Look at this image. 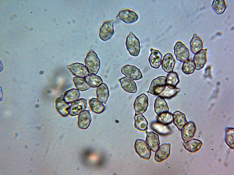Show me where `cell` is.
<instances>
[{
    "instance_id": "cell-4",
    "label": "cell",
    "mask_w": 234,
    "mask_h": 175,
    "mask_svg": "<svg viewBox=\"0 0 234 175\" xmlns=\"http://www.w3.org/2000/svg\"><path fill=\"white\" fill-rule=\"evenodd\" d=\"M114 21L113 20H107L104 22L99 29V35L100 38L103 41L110 39L114 33Z\"/></svg>"
},
{
    "instance_id": "cell-20",
    "label": "cell",
    "mask_w": 234,
    "mask_h": 175,
    "mask_svg": "<svg viewBox=\"0 0 234 175\" xmlns=\"http://www.w3.org/2000/svg\"><path fill=\"white\" fill-rule=\"evenodd\" d=\"M96 94L97 99L106 104L109 96V91L107 85L103 83L97 87Z\"/></svg>"
},
{
    "instance_id": "cell-17",
    "label": "cell",
    "mask_w": 234,
    "mask_h": 175,
    "mask_svg": "<svg viewBox=\"0 0 234 175\" xmlns=\"http://www.w3.org/2000/svg\"><path fill=\"white\" fill-rule=\"evenodd\" d=\"M145 142L150 149L156 151L159 146L160 141L158 135L153 132H146Z\"/></svg>"
},
{
    "instance_id": "cell-35",
    "label": "cell",
    "mask_w": 234,
    "mask_h": 175,
    "mask_svg": "<svg viewBox=\"0 0 234 175\" xmlns=\"http://www.w3.org/2000/svg\"><path fill=\"white\" fill-rule=\"evenodd\" d=\"M173 121V114L168 112L162 113L157 117V121L165 125L170 124Z\"/></svg>"
},
{
    "instance_id": "cell-30",
    "label": "cell",
    "mask_w": 234,
    "mask_h": 175,
    "mask_svg": "<svg viewBox=\"0 0 234 175\" xmlns=\"http://www.w3.org/2000/svg\"><path fill=\"white\" fill-rule=\"evenodd\" d=\"M72 80L75 86L80 91H86L90 88L84 77L75 76Z\"/></svg>"
},
{
    "instance_id": "cell-32",
    "label": "cell",
    "mask_w": 234,
    "mask_h": 175,
    "mask_svg": "<svg viewBox=\"0 0 234 175\" xmlns=\"http://www.w3.org/2000/svg\"><path fill=\"white\" fill-rule=\"evenodd\" d=\"M211 7L216 14L221 15L225 11L227 6L225 0H214L212 3Z\"/></svg>"
},
{
    "instance_id": "cell-36",
    "label": "cell",
    "mask_w": 234,
    "mask_h": 175,
    "mask_svg": "<svg viewBox=\"0 0 234 175\" xmlns=\"http://www.w3.org/2000/svg\"><path fill=\"white\" fill-rule=\"evenodd\" d=\"M194 64L191 60H188L183 63L181 67L182 71L185 74L187 75L191 74L195 70Z\"/></svg>"
},
{
    "instance_id": "cell-10",
    "label": "cell",
    "mask_w": 234,
    "mask_h": 175,
    "mask_svg": "<svg viewBox=\"0 0 234 175\" xmlns=\"http://www.w3.org/2000/svg\"><path fill=\"white\" fill-rule=\"evenodd\" d=\"M86 100L81 98L73 102L70 106L69 114L71 116H75L84 111L87 106Z\"/></svg>"
},
{
    "instance_id": "cell-19",
    "label": "cell",
    "mask_w": 234,
    "mask_h": 175,
    "mask_svg": "<svg viewBox=\"0 0 234 175\" xmlns=\"http://www.w3.org/2000/svg\"><path fill=\"white\" fill-rule=\"evenodd\" d=\"M119 81L122 88L125 92L130 93H135L137 92L136 84L132 79L123 77Z\"/></svg>"
},
{
    "instance_id": "cell-23",
    "label": "cell",
    "mask_w": 234,
    "mask_h": 175,
    "mask_svg": "<svg viewBox=\"0 0 234 175\" xmlns=\"http://www.w3.org/2000/svg\"><path fill=\"white\" fill-rule=\"evenodd\" d=\"M173 116L174 124L181 130L188 123L185 115L179 111H176L173 113Z\"/></svg>"
},
{
    "instance_id": "cell-16",
    "label": "cell",
    "mask_w": 234,
    "mask_h": 175,
    "mask_svg": "<svg viewBox=\"0 0 234 175\" xmlns=\"http://www.w3.org/2000/svg\"><path fill=\"white\" fill-rule=\"evenodd\" d=\"M176 63V61L172 54L170 53L166 54L163 57L161 62L162 69L165 72L170 73L173 72Z\"/></svg>"
},
{
    "instance_id": "cell-3",
    "label": "cell",
    "mask_w": 234,
    "mask_h": 175,
    "mask_svg": "<svg viewBox=\"0 0 234 175\" xmlns=\"http://www.w3.org/2000/svg\"><path fill=\"white\" fill-rule=\"evenodd\" d=\"M166 78L161 76L153 79L147 93L154 95H158L164 89L167 85Z\"/></svg>"
},
{
    "instance_id": "cell-5",
    "label": "cell",
    "mask_w": 234,
    "mask_h": 175,
    "mask_svg": "<svg viewBox=\"0 0 234 175\" xmlns=\"http://www.w3.org/2000/svg\"><path fill=\"white\" fill-rule=\"evenodd\" d=\"M174 53L176 59L181 62L189 59L190 52L188 49L180 41H177L174 47Z\"/></svg>"
},
{
    "instance_id": "cell-24",
    "label": "cell",
    "mask_w": 234,
    "mask_h": 175,
    "mask_svg": "<svg viewBox=\"0 0 234 175\" xmlns=\"http://www.w3.org/2000/svg\"><path fill=\"white\" fill-rule=\"evenodd\" d=\"M186 149L192 153L199 151L203 145L202 142L200 140L196 139H191L183 144Z\"/></svg>"
},
{
    "instance_id": "cell-6",
    "label": "cell",
    "mask_w": 234,
    "mask_h": 175,
    "mask_svg": "<svg viewBox=\"0 0 234 175\" xmlns=\"http://www.w3.org/2000/svg\"><path fill=\"white\" fill-rule=\"evenodd\" d=\"M148 100L147 96L144 93L136 97L133 104L135 115L142 114L147 111L148 106Z\"/></svg>"
},
{
    "instance_id": "cell-13",
    "label": "cell",
    "mask_w": 234,
    "mask_h": 175,
    "mask_svg": "<svg viewBox=\"0 0 234 175\" xmlns=\"http://www.w3.org/2000/svg\"><path fill=\"white\" fill-rule=\"evenodd\" d=\"M207 48L202 49L194 56L193 61L196 70H198L202 69L207 63Z\"/></svg>"
},
{
    "instance_id": "cell-28",
    "label": "cell",
    "mask_w": 234,
    "mask_h": 175,
    "mask_svg": "<svg viewBox=\"0 0 234 175\" xmlns=\"http://www.w3.org/2000/svg\"><path fill=\"white\" fill-rule=\"evenodd\" d=\"M80 94L78 89L73 88L66 91L63 97L65 102L69 104L78 100Z\"/></svg>"
},
{
    "instance_id": "cell-9",
    "label": "cell",
    "mask_w": 234,
    "mask_h": 175,
    "mask_svg": "<svg viewBox=\"0 0 234 175\" xmlns=\"http://www.w3.org/2000/svg\"><path fill=\"white\" fill-rule=\"evenodd\" d=\"M121 71L126 77L135 80H139L142 76L140 70L133 65L126 64L122 67Z\"/></svg>"
},
{
    "instance_id": "cell-27",
    "label": "cell",
    "mask_w": 234,
    "mask_h": 175,
    "mask_svg": "<svg viewBox=\"0 0 234 175\" xmlns=\"http://www.w3.org/2000/svg\"><path fill=\"white\" fill-rule=\"evenodd\" d=\"M103 103L96 98H92L88 101V104L91 111L97 114H100L105 109Z\"/></svg>"
},
{
    "instance_id": "cell-25",
    "label": "cell",
    "mask_w": 234,
    "mask_h": 175,
    "mask_svg": "<svg viewBox=\"0 0 234 175\" xmlns=\"http://www.w3.org/2000/svg\"><path fill=\"white\" fill-rule=\"evenodd\" d=\"M190 46L191 51L195 54L202 49L203 42L200 37L195 34L190 42Z\"/></svg>"
},
{
    "instance_id": "cell-8",
    "label": "cell",
    "mask_w": 234,
    "mask_h": 175,
    "mask_svg": "<svg viewBox=\"0 0 234 175\" xmlns=\"http://www.w3.org/2000/svg\"><path fill=\"white\" fill-rule=\"evenodd\" d=\"M135 148L137 153L141 158L149 160L151 156V150L143 140L137 139L135 141Z\"/></svg>"
},
{
    "instance_id": "cell-14",
    "label": "cell",
    "mask_w": 234,
    "mask_h": 175,
    "mask_svg": "<svg viewBox=\"0 0 234 175\" xmlns=\"http://www.w3.org/2000/svg\"><path fill=\"white\" fill-rule=\"evenodd\" d=\"M196 128L195 123L190 122L181 130V137L184 142H185L193 137L196 133Z\"/></svg>"
},
{
    "instance_id": "cell-26",
    "label": "cell",
    "mask_w": 234,
    "mask_h": 175,
    "mask_svg": "<svg viewBox=\"0 0 234 175\" xmlns=\"http://www.w3.org/2000/svg\"><path fill=\"white\" fill-rule=\"evenodd\" d=\"M152 129L159 134L166 135L169 134L172 131L168 125L163 124L158 122H154L151 125Z\"/></svg>"
},
{
    "instance_id": "cell-34",
    "label": "cell",
    "mask_w": 234,
    "mask_h": 175,
    "mask_svg": "<svg viewBox=\"0 0 234 175\" xmlns=\"http://www.w3.org/2000/svg\"><path fill=\"white\" fill-rule=\"evenodd\" d=\"M226 144L231 149H234V129L228 127L226 129L225 136Z\"/></svg>"
},
{
    "instance_id": "cell-22",
    "label": "cell",
    "mask_w": 234,
    "mask_h": 175,
    "mask_svg": "<svg viewBox=\"0 0 234 175\" xmlns=\"http://www.w3.org/2000/svg\"><path fill=\"white\" fill-rule=\"evenodd\" d=\"M55 106L58 112L63 116L66 117L69 114L70 106L64 100L63 97L61 96L56 100Z\"/></svg>"
},
{
    "instance_id": "cell-2",
    "label": "cell",
    "mask_w": 234,
    "mask_h": 175,
    "mask_svg": "<svg viewBox=\"0 0 234 175\" xmlns=\"http://www.w3.org/2000/svg\"><path fill=\"white\" fill-rule=\"evenodd\" d=\"M125 45L131 55L136 57L139 55L141 49L140 42L138 38L131 31L126 37Z\"/></svg>"
},
{
    "instance_id": "cell-11",
    "label": "cell",
    "mask_w": 234,
    "mask_h": 175,
    "mask_svg": "<svg viewBox=\"0 0 234 175\" xmlns=\"http://www.w3.org/2000/svg\"><path fill=\"white\" fill-rule=\"evenodd\" d=\"M67 67L74 76L85 77L89 73L85 66L83 64L75 62L67 66Z\"/></svg>"
},
{
    "instance_id": "cell-21",
    "label": "cell",
    "mask_w": 234,
    "mask_h": 175,
    "mask_svg": "<svg viewBox=\"0 0 234 175\" xmlns=\"http://www.w3.org/2000/svg\"><path fill=\"white\" fill-rule=\"evenodd\" d=\"M154 108L155 112L158 116L169 111L168 105L164 98L160 96L155 99Z\"/></svg>"
},
{
    "instance_id": "cell-1",
    "label": "cell",
    "mask_w": 234,
    "mask_h": 175,
    "mask_svg": "<svg viewBox=\"0 0 234 175\" xmlns=\"http://www.w3.org/2000/svg\"><path fill=\"white\" fill-rule=\"evenodd\" d=\"M85 65L89 73L96 74L100 68V61L97 54L90 50L87 53L84 60Z\"/></svg>"
},
{
    "instance_id": "cell-15",
    "label": "cell",
    "mask_w": 234,
    "mask_h": 175,
    "mask_svg": "<svg viewBox=\"0 0 234 175\" xmlns=\"http://www.w3.org/2000/svg\"><path fill=\"white\" fill-rule=\"evenodd\" d=\"M91 121V115L88 110L83 111L78 116V124L79 127L81 129H87L90 126Z\"/></svg>"
},
{
    "instance_id": "cell-37",
    "label": "cell",
    "mask_w": 234,
    "mask_h": 175,
    "mask_svg": "<svg viewBox=\"0 0 234 175\" xmlns=\"http://www.w3.org/2000/svg\"><path fill=\"white\" fill-rule=\"evenodd\" d=\"M180 91L179 88H176L171 89L167 85L164 90L158 95L164 98L169 99L175 96Z\"/></svg>"
},
{
    "instance_id": "cell-29",
    "label": "cell",
    "mask_w": 234,
    "mask_h": 175,
    "mask_svg": "<svg viewBox=\"0 0 234 175\" xmlns=\"http://www.w3.org/2000/svg\"><path fill=\"white\" fill-rule=\"evenodd\" d=\"M134 126L137 130L144 131L148 129V122L142 114L135 115Z\"/></svg>"
},
{
    "instance_id": "cell-18",
    "label": "cell",
    "mask_w": 234,
    "mask_h": 175,
    "mask_svg": "<svg viewBox=\"0 0 234 175\" xmlns=\"http://www.w3.org/2000/svg\"><path fill=\"white\" fill-rule=\"evenodd\" d=\"M150 50L151 53L148 58L149 62L152 67L157 69L161 64L162 55L158 50L151 48Z\"/></svg>"
},
{
    "instance_id": "cell-12",
    "label": "cell",
    "mask_w": 234,
    "mask_h": 175,
    "mask_svg": "<svg viewBox=\"0 0 234 175\" xmlns=\"http://www.w3.org/2000/svg\"><path fill=\"white\" fill-rule=\"evenodd\" d=\"M171 144L165 143L159 146L156 151L154 159L158 162H161L167 159L170 154Z\"/></svg>"
},
{
    "instance_id": "cell-31",
    "label": "cell",
    "mask_w": 234,
    "mask_h": 175,
    "mask_svg": "<svg viewBox=\"0 0 234 175\" xmlns=\"http://www.w3.org/2000/svg\"><path fill=\"white\" fill-rule=\"evenodd\" d=\"M85 80L90 87H97L103 83V80L99 76L94 74H89L85 77Z\"/></svg>"
},
{
    "instance_id": "cell-33",
    "label": "cell",
    "mask_w": 234,
    "mask_h": 175,
    "mask_svg": "<svg viewBox=\"0 0 234 175\" xmlns=\"http://www.w3.org/2000/svg\"><path fill=\"white\" fill-rule=\"evenodd\" d=\"M180 82L178 74L176 72L169 73L166 78L167 85L171 89L175 88Z\"/></svg>"
},
{
    "instance_id": "cell-7",
    "label": "cell",
    "mask_w": 234,
    "mask_h": 175,
    "mask_svg": "<svg viewBox=\"0 0 234 175\" xmlns=\"http://www.w3.org/2000/svg\"><path fill=\"white\" fill-rule=\"evenodd\" d=\"M116 19L124 23L129 24L134 23L138 19V14L134 11L128 9L120 10L117 14Z\"/></svg>"
}]
</instances>
